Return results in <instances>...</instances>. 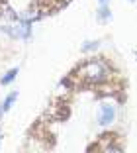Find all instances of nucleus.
<instances>
[{"instance_id": "f257e3e1", "label": "nucleus", "mask_w": 137, "mask_h": 153, "mask_svg": "<svg viewBox=\"0 0 137 153\" xmlns=\"http://www.w3.org/2000/svg\"><path fill=\"white\" fill-rule=\"evenodd\" d=\"M110 75H112V63H108L106 59H102V57H96V59H88L84 63H78L65 81L75 82L78 86L80 85L102 86L110 82Z\"/></svg>"}, {"instance_id": "f03ea898", "label": "nucleus", "mask_w": 137, "mask_h": 153, "mask_svg": "<svg viewBox=\"0 0 137 153\" xmlns=\"http://www.w3.org/2000/svg\"><path fill=\"white\" fill-rule=\"evenodd\" d=\"M86 153H124V141L118 134L106 131L98 135L96 141H92Z\"/></svg>"}, {"instance_id": "7ed1b4c3", "label": "nucleus", "mask_w": 137, "mask_h": 153, "mask_svg": "<svg viewBox=\"0 0 137 153\" xmlns=\"http://www.w3.org/2000/svg\"><path fill=\"white\" fill-rule=\"evenodd\" d=\"M116 118H118V106H116L112 100H108V102H102L100 106H98V126L100 128H108L112 126L116 122Z\"/></svg>"}, {"instance_id": "20e7f679", "label": "nucleus", "mask_w": 137, "mask_h": 153, "mask_svg": "<svg viewBox=\"0 0 137 153\" xmlns=\"http://www.w3.org/2000/svg\"><path fill=\"white\" fill-rule=\"evenodd\" d=\"M16 100H18V92L14 90V92H10V94H8V96H6V98H4V102L0 104V118L4 116V114L8 112L10 108H12V106H14V102H16Z\"/></svg>"}, {"instance_id": "39448f33", "label": "nucleus", "mask_w": 137, "mask_h": 153, "mask_svg": "<svg viewBox=\"0 0 137 153\" xmlns=\"http://www.w3.org/2000/svg\"><path fill=\"white\" fill-rule=\"evenodd\" d=\"M96 18L100 20L102 24L110 22V20H112V10L108 8V6H98V10H96Z\"/></svg>"}, {"instance_id": "423d86ee", "label": "nucleus", "mask_w": 137, "mask_h": 153, "mask_svg": "<svg viewBox=\"0 0 137 153\" xmlns=\"http://www.w3.org/2000/svg\"><path fill=\"white\" fill-rule=\"evenodd\" d=\"M18 73H20V69H18V67L10 69V71L6 73V75L2 76V79H0V85H2V86H8V85H12V82H14V79L18 76Z\"/></svg>"}, {"instance_id": "0eeeda50", "label": "nucleus", "mask_w": 137, "mask_h": 153, "mask_svg": "<svg viewBox=\"0 0 137 153\" xmlns=\"http://www.w3.org/2000/svg\"><path fill=\"white\" fill-rule=\"evenodd\" d=\"M98 47H100V39H94V41H84L82 45H80V49L86 51V53H90V51H96Z\"/></svg>"}, {"instance_id": "6e6552de", "label": "nucleus", "mask_w": 137, "mask_h": 153, "mask_svg": "<svg viewBox=\"0 0 137 153\" xmlns=\"http://www.w3.org/2000/svg\"><path fill=\"white\" fill-rule=\"evenodd\" d=\"M98 2H100V6H108V2H110V0H98Z\"/></svg>"}, {"instance_id": "1a4fd4ad", "label": "nucleus", "mask_w": 137, "mask_h": 153, "mask_svg": "<svg viewBox=\"0 0 137 153\" xmlns=\"http://www.w3.org/2000/svg\"><path fill=\"white\" fill-rule=\"evenodd\" d=\"M0 2H4V0H0Z\"/></svg>"}, {"instance_id": "9d476101", "label": "nucleus", "mask_w": 137, "mask_h": 153, "mask_svg": "<svg viewBox=\"0 0 137 153\" xmlns=\"http://www.w3.org/2000/svg\"><path fill=\"white\" fill-rule=\"evenodd\" d=\"M131 2H135V0H131Z\"/></svg>"}]
</instances>
